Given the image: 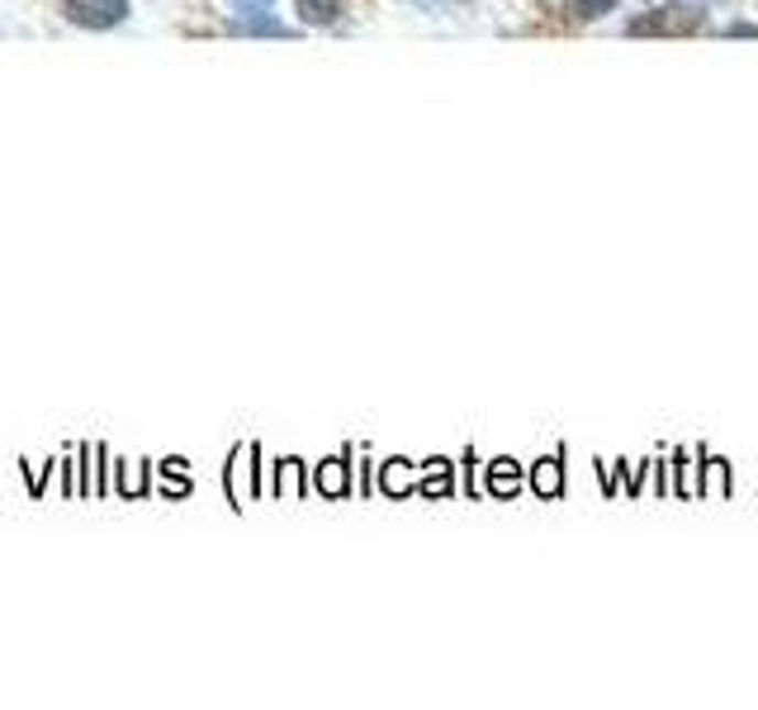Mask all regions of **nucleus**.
<instances>
[{"instance_id":"obj_2","label":"nucleus","mask_w":758,"mask_h":710,"mask_svg":"<svg viewBox=\"0 0 758 710\" xmlns=\"http://www.w3.org/2000/svg\"><path fill=\"white\" fill-rule=\"evenodd\" d=\"M578 6H583V14H603V10L611 6V0H578Z\"/></svg>"},{"instance_id":"obj_1","label":"nucleus","mask_w":758,"mask_h":710,"mask_svg":"<svg viewBox=\"0 0 758 710\" xmlns=\"http://www.w3.org/2000/svg\"><path fill=\"white\" fill-rule=\"evenodd\" d=\"M706 24V14L697 6H659L654 14L630 24V34H697Z\"/></svg>"}]
</instances>
